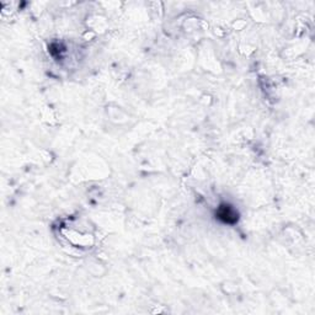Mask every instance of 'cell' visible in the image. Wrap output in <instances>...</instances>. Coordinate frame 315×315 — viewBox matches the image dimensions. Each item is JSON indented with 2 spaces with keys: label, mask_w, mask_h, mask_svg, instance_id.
I'll return each instance as SVG.
<instances>
[{
  "label": "cell",
  "mask_w": 315,
  "mask_h": 315,
  "mask_svg": "<svg viewBox=\"0 0 315 315\" xmlns=\"http://www.w3.org/2000/svg\"><path fill=\"white\" fill-rule=\"evenodd\" d=\"M217 218L226 224H235L238 222V213L228 205H222L215 213Z\"/></svg>",
  "instance_id": "cell-1"
}]
</instances>
